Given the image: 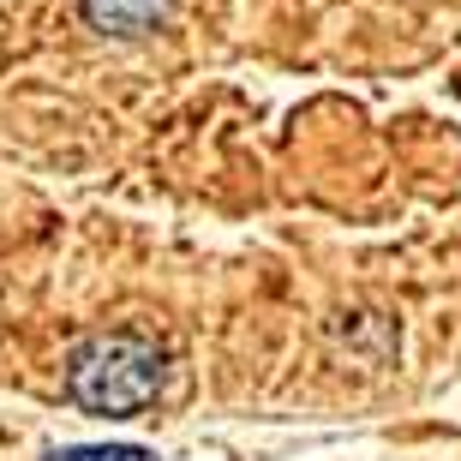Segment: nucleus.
Returning <instances> with one entry per match:
<instances>
[{
    "label": "nucleus",
    "instance_id": "3",
    "mask_svg": "<svg viewBox=\"0 0 461 461\" xmlns=\"http://www.w3.org/2000/svg\"><path fill=\"white\" fill-rule=\"evenodd\" d=\"M49 461H156V456L132 444H90V449H54Z\"/></svg>",
    "mask_w": 461,
    "mask_h": 461
},
{
    "label": "nucleus",
    "instance_id": "1",
    "mask_svg": "<svg viewBox=\"0 0 461 461\" xmlns=\"http://www.w3.org/2000/svg\"><path fill=\"white\" fill-rule=\"evenodd\" d=\"M162 377H168V354L138 336V330H108V336H90L67 366V390L78 408L108 413V420H126V413H144L162 395Z\"/></svg>",
    "mask_w": 461,
    "mask_h": 461
},
{
    "label": "nucleus",
    "instance_id": "2",
    "mask_svg": "<svg viewBox=\"0 0 461 461\" xmlns=\"http://www.w3.org/2000/svg\"><path fill=\"white\" fill-rule=\"evenodd\" d=\"M174 0H85V24L103 36H120V42H138L168 24Z\"/></svg>",
    "mask_w": 461,
    "mask_h": 461
}]
</instances>
